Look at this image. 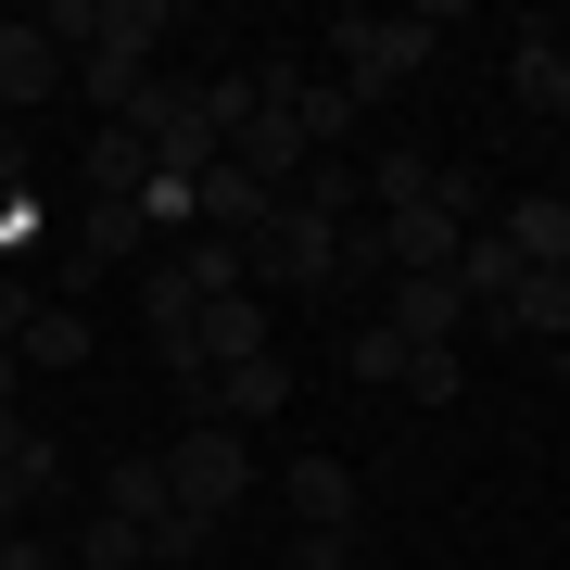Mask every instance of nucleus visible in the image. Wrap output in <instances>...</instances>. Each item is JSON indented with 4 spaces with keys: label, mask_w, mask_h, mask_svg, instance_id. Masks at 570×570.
<instances>
[{
    "label": "nucleus",
    "mask_w": 570,
    "mask_h": 570,
    "mask_svg": "<svg viewBox=\"0 0 570 570\" xmlns=\"http://www.w3.org/2000/svg\"><path fill=\"white\" fill-rule=\"evenodd\" d=\"M228 165H242L254 190H292V178H305L317 153H305V127H292V115H266V102H254V127L228 140Z\"/></svg>",
    "instance_id": "9d476101"
},
{
    "label": "nucleus",
    "mask_w": 570,
    "mask_h": 570,
    "mask_svg": "<svg viewBox=\"0 0 570 570\" xmlns=\"http://www.w3.org/2000/svg\"><path fill=\"white\" fill-rule=\"evenodd\" d=\"M63 558H77V570H140L153 546H140V532H127V520H89V532H77V546H63Z\"/></svg>",
    "instance_id": "aec40b11"
},
{
    "label": "nucleus",
    "mask_w": 570,
    "mask_h": 570,
    "mask_svg": "<svg viewBox=\"0 0 570 570\" xmlns=\"http://www.w3.org/2000/svg\"><path fill=\"white\" fill-rule=\"evenodd\" d=\"M13 367H26V355H13V343H0V419H13Z\"/></svg>",
    "instance_id": "a878e982"
},
{
    "label": "nucleus",
    "mask_w": 570,
    "mask_h": 570,
    "mask_svg": "<svg viewBox=\"0 0 570 570\" xmlns=\"http://www.w3.org/2000/svg\"><path fill=\"white\" fill-rule=\"evenodd\" d=\"M393 343H456V330H469V292L456 279H393Z\"/></svg>",
    "instance_id": "9b49d317"
},
{
    "label": "nucleus",
    "mask_w": 570,
    "mask_h": 570,
    "mask_svg": "<svg viewBox=\"0 0 570 570\" xmlns=\"http://www.w3.org/2000/svg\"><path fill=\"white\" fill-rule=\"evenodd\" d=\"M494 330H520V343H570V266H558V279H520Z\"/></svg>",
    "instance_id": "2eb2a0df"
},
{
    "label": "nucleus",
    "mask_w": 570,
    "mask_h": 570,
    "mask_svg": "<svg viewBox=\"0 0 570 570\" xmlns=\"http://www.w3.org/2000/svg\"><path fill=\"white\" fill-rule=\"evenodd\" d=\"M165 494H178L190 520H228L254 494V431H228V419H190L178 444H165Z\"/></svg>",
    "instance_id": "7ed1b4c3"
},
{
    "label": "nucleus",
    "mask_w": 570,
    "mask_h": 570,
    "mask_svg": "<svg viewBox=\"0 0 570 570\" xmlns=\"http://www.w3.org/2000/svg\"><path fill=\"white\" fill-rule=\"evenodd\" d=\"M0 570H77L63 546H26V532H0Z\"/></svg>",
    "instance_id": "b1692460"
},
{
    "label": "nucleus",
    "mask_w": 570,
    "mask_h": 570,
    "mask_svg": "<svg viewBox=\"0 0 570 570\" xmlns=\"http://www.w3.org/2000/svg\"><path fill=\"white\" fill-rule=\"evenodd\" d=\"M431 190H444V165H431V153H367V204H381V216H419Z\"/></svg>",
    "instance_id": "ddd939ff"
},
{
    "label": "nucleus",
    "mask_w": 570,
    "mask_h": 570,
    "mask_svg": "<svg viewBox=\"0 0 570 570\" xmlns=\"http://www.w3.org/2000/svg\"><path fill=\"white\" fill-rule=\"evenodd\" d=\"M456 381H469L456 343H406V393H419V406H456Z\"/></svg>",
    "instance_id": "6ab92c4d"
},
{
    "label": "nucleus",
    "mask_w": 570,
    "mask_h": 570,
    "mask_svg": "<svg viewBox=\"0 0 570 570\" xmlns=\"http://www.w3.org/2000/svg\"><path fill=\"white\" fill-rule=\"evenodd\" d=\"M558 381H570V343H558Z\"/></svg>",
    "instance_id": "bb28decb"
},
{
    "label": "nucleus",
    "mask_w": 570,
    "mask_h": 570,
    "mask_svg": "<svg viewBox=\"0 0 570 570\" xmlns=\"http://www.w3.org/2000/svg\"><path fill=\"white\" fill-rule=\"evenodd\" d=\"M494 242L520 254V279H558V266H570V190H520Z\"/></svg>",
    "instance_id": "39448f33"
},
{
    "label": "nucleus",
    "mask_w": 570,
    "mask_h": 570,
    "mask_svg": "<svg viewBox=\"0 0 570 570\" xmlns=\"http://www.w3.org/2000/svg\"><path fill=\"white\" fill-rule=\"evenodd\" d=\"M279 494H292V532H355V469H343V456H317V444H305Z\"/></svg>",
    "instance_id": "0eeeda50"
},
{
    "label": "nucleus",
    "mask_w": 570,
    "mask_h": 570,
    "mask_svg": "<svg viewBox=\"0 0 570 570\" xmlns=\"http://www.w3.org/2000/svg\"><path fill=\"white\" fill-rule=\"evenodd\" d=\"M242 292H254V305H317V292H343V228L279 190V216L242 242Z\"/></svg>",
    "instance_id": "f257e3e1"
},
{
    "label": "nucleus",
    "mask_w": 570,
    "mask_h": 570,
    "mask_svg": "<svg viewBox=\"0 0 570 570\" xmlns=\"http://www.w3.org/2000/svg\"><path fill=\"white\" fill-rule=\"evenodd\" d=\"M204 532H216V520H190V508H165V520H153V558H204Z\"/></svg>",
    "instance_id": "4be33fe9"
},
{
    "label": "nucleus",
    "mask_w": 570,
    "mask_h": 570,
    "mask_svg": "<svg viewBox=\"0 0 570 570\" xmlns=\"http://www.w3.org/2000/svg\"><path fill=\"white\" fill-rule=\"evenodd\" d=\"M292 570H355V532H292Z\"/></svg>",
    "instance_id": "5701e85b"
},
{
    "label": "nucleus",
    "mask_w": 570,
    "mask_h": 570,
    "mask_svg": "<svg viewBox=\"0 0 570 570\" xmlns=\"http://www.w3.org/2000/svg\"><path fill=\"white\" fill-rule=\"evenodd\" d=\"M63 77H77V63H63V51L39 39V13H13V26H0V115H26V102H51Z\"/></svg>",
    "instance_id": "423d86ee"
},
{
    "label": "nucleus",
    "mask_w": 570,
    "mask_h": 570,
    "mask_svg": "<svg viewBox=\"0 0 570 570\" xmlns=\"http://www.w3.org/2000/svg\"><path fill=\"white\" fill-rule=\"evenodd\" d=\"M317 51H330V77H343L355 102H393V89L431 63V13H330Z\"/></svg>",
    "instance_id": "f03ea898"
},
{
    "label": "nucleus",
    "mask_w": 570,
    "mask_h": 570,
    "mask_svg": "<svg viewBox=\"0 0 570 570\" xmlns=\"http://www.w3.org/2000/svg\"><path fill=\"white\" fill-rule=\"evenodd\" d=\"M153 190V153L127 140V127H102V140H89V204H140Z\"/></svg>",
    "instance_id": "4468645a"
},
{
    "label": "nucleus",
    "mask_w": 570,
    "mask_h": 570,
    "mask_svg": "<svg viewBox=\"0 0 570 570\" xmlns=\"http://www.w3.org/2000/svg\"><path fill=\"white\" fill-rule=\"evenodd\" d=\"M242 355H266V305L254 292H216V305L190 317V367L216 381V367H242Z\"/></svg>",
    "instance_id": "6e6552de"
},
{
    "label": "nucleus",
    "mask_w": 570,
    "mask_h": 570,
    "mask_svg": "<svg viewBox=\"0 0 570 570\" xmlns=\"http://www.w3.org/2000/svg\"><path fill=\"white\" fill-rule=\"evenodd\" d=\"M279 406H292V367H279V343H266V355H242V367H216V381H204V419H228V431H266Z\"/></svg>",
    "instance_id": "20e7f679"
},
{
    "label": "nucleus",
    "mask_w": 570,
    "mask_h": 570,
    "mask_svg": "<svg viewBox=\"0 0 570 570\" xmlns=\"http://www.w3.org/2000/svg\"><path fill=\"white\" fill-rule=\"evenodd\" d=\"M292 204H317L330 228H343V216L367 204V165H355V153H317V165H305V178H292Z\"/></svg>",
    "instance_id": "dca6fc26"
},
{
    "label": "nucleus",
    "mask_w": 570,
    "mask_h": 570,
    "mask_svg": "<svg viewBox=\"0 0 570 570\" xmlns=\"http://www.w3.org/2000/svg\"><path fill=\"white\" fill-rule=\"evenodd\" d=\"M13 355H26V367H77V355H89V317H77V305H39Z\"/></svg>",
    "instance_id": "f3484780"
},
{
    "label": "nucleus",
    "mask_w": 570,
    "mask_h": 570,
    "mask_svg": "<svg viewBox=\"0 0 570 570\" xmlns=\"http://www.w3.org/2000/svg\"><path fill=\"white\" fill-rule=\"evenodd\" d=\"M26 317H39V292H26V279H0V343H26Z\"/></svg>",
    "instance_id": "393cba45"
},
{
    "label": "nucleus",
    "mask_w": 570,
    "mask_h": 570,
    "mask_svg": "<svg viewBox=\"0 0 570 570\" xmlns=\"http://www.w3.org/2000/svg\"><path fill=\"white\" fill-rule=\"evenodd\" d=\"M508 89H520V115H570V39L558 26H520L508 39Z\"/></svg>",
    "instance_id": "1a4fd4ad"
},
{
    "label": "nucleus",
    "mask_w": 570,
    "mask_h": 570,
    "mask_svg": "<svg viewBox=\"0 0 570 570\" xmlns=\"http://www.w3.org/2000/svg\"><path fill=\"white\" fill-rule=\"evenodd\" d=\"M343 367H355V381H406V343H393V330H355Z\"/></svg>",
    "instance_id": "412c9836"
},
{
    "label": "nucleus",
    "mask_w": 570,
    "mask_h": 570,
    "mask_svg": "<svg viewBox=\"0 0 570 570\" xmlns=\"http://www.w3.org/2000/svg\"><path fill=\"white\" fill-rule=\"evenodd\" d=\"M178 279L204 292V305H216V292H242V242H178Z\"/></svg>",
    "instance_id": "a211bd4d"
},
{
    "label": "nucleus",
    "mask_w": 570,
    "mask_h": 570,
    "mask_svg": "<svg viewBox=\"0 0 570 570\" xmlns=\"http://www.w3.org/2000/svg\"><path fill=\"white\" fill-rule=\"evenodd\" d=\"M165 508H178V494H165V456H115V469H102V520H127L140 546H153Z\"/></svg>",
    "instance_id": "f8f14e48"
}]
</instances>
